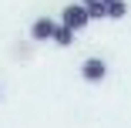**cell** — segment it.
<instances>
[{"instance_id": "obj_1", "label": "cell", "mask_w": 131, "mask_h": 128, "mask_svg": "<svg viewBox=\"0 0 131 128\" xmlns=\"http://www.w3.org/2000/svg\"><path fill=\"white\" fill-rule=\"evenodd\" d=\"M61 24L67 31H81L84 24H88V10L81 7V4H71V7H64V17H61Z\"/></svg>"}, {"instance_id": "obj_6", "label": "cell", "mask_w": 131, "mask_h": 128, "mask_svg": "<svg viewBox=\"0 0 131 128\" xmlns=\"http://www.w3.org/2000/svg\"><path fill=\"white\" fill-rule=\"evenodd\" d=\"M124 14H128V4H124V0H114V4H108V17H114V20H118V17H124Z\"/></svg>"}, {"instance_id": "obj_3", "label": "cell", "mask_w": 131, "mask_h": 128, "mask_svg": "<svg viewBox=\"0 0 131 128\" xmlns=\"http://www.w3.org/2000/svg\"><path fill=\"white\" fill-rule=\"evenodd\" d=\"M54 27H57V24L50 20V17H37L30 24V37L34 41H50V37H54Z\"/></svg>"}, {"instance_id": "obj_4", "label": "cell", "mask_w": 131, "mask_h": 128, "mask_svg": "<svg viewBox=\"0 0 131 128\" xmlns=\"http://www.w3.org/2000/svg\"><path fill=\"white\" fill-rule=\"evenodd\" d=\"M50 41H54L57 47H71V44H74V31H67L64 24H57V27H54V37H50Z\"/></svg>"}, {"instance_id": "obj_8", "label": "cell", "mask_w": 131, "mask_h": 128, "mask_svg": "<svg viewBox=\"0 0 131 128\" xmlns=\"http://www.w3.org/2000/svg\"><path fill=\"white\" fill-rule=\"evenodd\" d=\"M101 4H104V7H108V4H114V0H101Z\"/></svg>"}, {"instance_id": "obj_7", "label": "cell", "mask_w": 131, "mask_h": 128, "mask_svg": "<svg viewBox=\"0 0 131 128\" xmlns=\"http://www.w3.org/2000/svg\"><path fill=\"white\" fill-rule=\"evenodd\" d=\"M91 4H97V0H81V7H91Z\"/></svg>"}, {"instance_id": "obj_2", "label": "cell", "mask_w": 131, "mask_h": 128, "mask_svg": "<svg viewBox=\"0 0 131 128\" xmlns=\"http://www.w3.org/2000/svg\"><path fill=\"white\" fill-rule=\"evenodd\" d=\"M104 74H108V64H104L101 57H91V61L81 64V78H84V81H101Z\"/></svg>"}, {"instance_id": "obj_5", "label": "cell", "mask_w": 131, "mask_h": 128, "mask_svg": "<svg viewBox=\"0 0 131 128\" xmlns=\"http://www.w3.org/2000/svg\"><path fill=\"white\" fill-rule=\"evenodd\" d=\"M84 10H88V20H104V17H108V7H104L101 0L91 4V7H84Z\"/></svg>"}]
</instances>
